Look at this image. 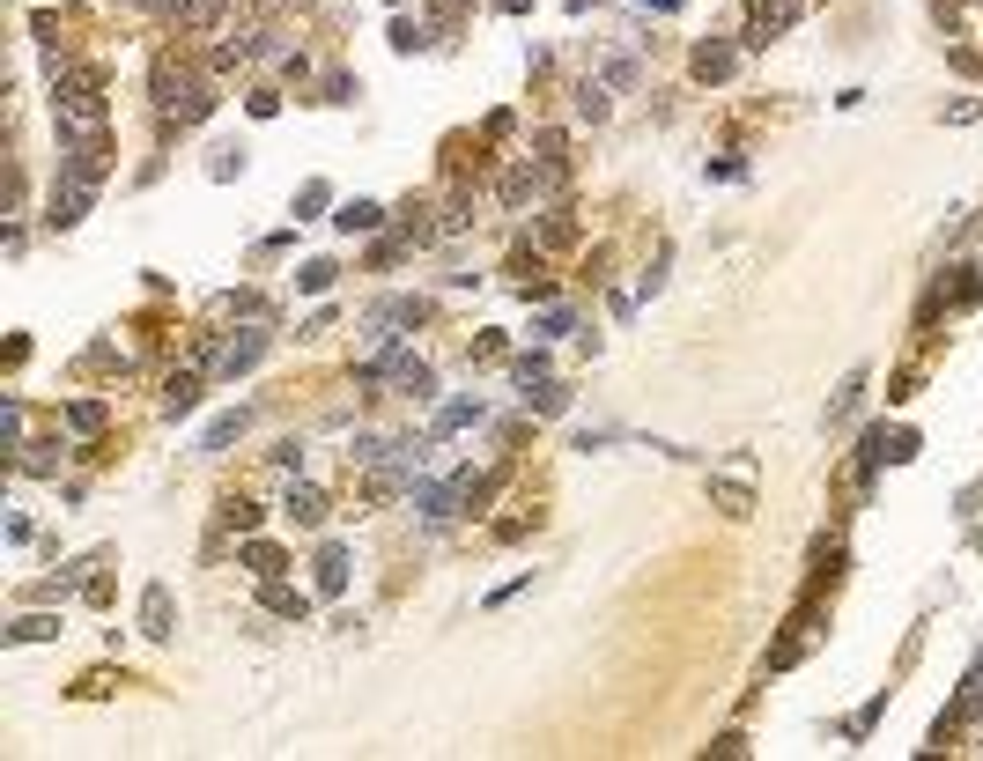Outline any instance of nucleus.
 Listing matches in <instances>:
<instances>
[{"instance_id":"obj_25","label":"nucleus","mask_w":983,"mask_h":761,"mask_svg":"<svg viewBox=\"0 0 983 761\" xmlns=\"http://www.w3.org/2000/svg\"><path fill=\"white\" fill-rule=\"evenodd\" d=\"M392 45L414 52V45H429V37H422V23H392Z\"/></svg>"},{"instance_id":"obj_16","label":"nucleus","mask_w":983,"mask_h":761,"mask_svg":"<svg viewBox=\"0 0 983 761\" xmlns=\"http://www.w3.org/2000/svg\"><path fill=\"white\" fill-rule=\"evenodd\" d=\"M193 399H200V377H193V370H185V377H170V399H163L170 414H193Z\"/></svg>"},{"instance_id":"obj_8","label":"nucleus","mask_w":983,"mask_h":761,"mask_svg":"<svg viewBox=\"0 0 983 761\" xmlns=\"http://www.w3.org/2000/svg\"><path fill=\"white\" fill-rule=\"evenodd\" d=\"M732 67H740L732 45H695V74H703V82H732Z\"/></svg>"},{"instance_id":"obj_13","label":"nucleus","mask_w":983,"mask_h":761,"mask_svg":"<svg viewBox=\"0 0 983 761\" xmlns=\"http://www.w3.org/2000/svg\"><path fill=\"white\" fill-rule=\"evenodd\" d=\"M377 222H385V207H377V200H348V207H340V230H377Z\"/></svg>"},{"instance_id":"obj_21","label":"nucleus","mask_w":983,"mask_h":761,"mask_svg":"<svg viewBox=\"0 0 983 761\" xmlns=\"http://www.w3.org/2000/svg\"><path fill=\"white\" fill-rule=\"evenodd\" d=\"M969 710H983V658H976V673H969V688H961V702H954V717H969Z\"/></svg>"},{"instance_id":"obj_9","label":"nucleus","mask_w":983,"mask_h":761,"mask_svg":"<svg viewBox=\"0 0 983 761\" xmlns=\"http://www.w3.org/2000/svg\"><path fill=\"white\" fill-rule=\"evenodd\" d=\"M141 629L148 636H170V592H163V584H148V592H141Z\"/></svg>"},{"instance_id":"obj_26","label":"nucleus","mask_w":983,"mask_h":761,"mask_svg":"<svg viewBox=\"0 0 983 761\" xmlns=\"http://www.w3.org/2000/svg\"><path fill=\"white\" fill-rule=\"evenodd\" d=\"M658 8H673V0H658Z\"/></svg>"},{"instance_id":"obj_15","label":"nucleus","mask_w":983,"mask_h":761,"mask_svg":"<svg viewBox=\"0 0 983 761\" xmlns=\"http://www.w3.org/2000/svg\"><path fill=\"white\" fill-rule=\"evenodd\" d=\"M289 518H296V525H318V518H326V503H318V488H289Z\"/></svg>"},{"instance_id":"obj_3","label":"nucleus","mask_w":983,"mask_h":761,"mask_svg":"<svg viewBox=\"0 0 983 761\" xmlns=\"http://www.w3.org/2000/svg\"><path fill=\"white\" fill-rule=\"evenodd\" d=\"M710 503L725 510V518H747V510H754V459H747V451L710 473Z\"/></svg>"},{"instance_id":"obj_12","label":"nucleus","mask_w":983,"mask_h":761,"mask_svg":"<svg viewBox=\"0 0 983 761\" xmlns=\"http://www.w3.org/2000/svg\"><path fill=\"white\" fill-rule=\"evenodd\" d=\"M267 606H274L281 621H304V614H311V599H304V592H289V584H267Z\"/></svg>"},{"instance_id":"obj_22","label":"nucleus","mask_w":983,"mask_h":761,"mask_svg":"<svg viewBox=\"0 0 983 761\" xmlns=\"http://www.w3.org/2000/svg\"><path fill=\"white\" fill-rule=\"evenodd\" d=\"M577 111H584V119H607V89L584 82V89H577Z\"/></svg>"},{"instance_id":"obj_23","label":"nucleus","mask_w":983,"mask_h":761,"mask_svg":"<svg viewBox=\"0 0 983 761\" xmlns=\"http://www.w3.org/2000/svg\"><path fill=\"white\" fill-rule=\"evenodd\" d=\"M333 274H340V266H333V259H311V266H304V274H296V281H304V289H326V281H333Z\"/></svg>"},{"instance_id":"obj_1","label":"nucleus","mask_w":983,"mask_h":761,"mask_svg":"<svg viewBox=\"0 0 983 761\" xmlns=\"http://www.w3.org/2000/svg\"><path fill=\"white\" fill-rule=\"evenodd\" d=\"M156 111H163L170 126H200L207 111H215V89H207L193 67H178V60H156Z\"/></svg>"},{"instance_id":"obj_18","label":"nucleus","mask_w":983,"mask_h":761,"mask_svg":"<svg viewBox=\"0 0 983 761\" xmlns=\"http://www.w3.org/2000/svg\"><path fill=\"white\" fill-rule=\"evenodd\" d=\"M37 636H60V621L30 614V621H15V629H8V643H37Z\"/></svg>"},{"instance_id":"obj_4","label":"nucleus","mask_w":983,"mask_h":761,"mask_svg":"<svg viewBox=\"0 0 983 761\" xmlns=\"http://www.w3.org/2000/svg\"><path fill=\"white\" fill-rule=\"evenodd\" d=\"M104 163H111L104 133H82V141H67V156H60V178H74V185H97V178H104Z\"/></svg>"},{"instance_id":"obj_11","label":"nucleus","mask_w":983,"mask_h":761,"mask_svg":"<svg viewBox=\"0 0 983 761\" xmlns=\"http://www.w3.org/2000/svg\"><path fill=\"white\" fill-rule=\"evenodd\" d=\"M340 584H348V555H340V547H326V555H318V592H340Z\"/></svg>"},{"instance_id":"obj_10","label":"nucleus","mask_w":983,"mask_h":761,"mask_svg":"<svg viewBox=\"0 0 983 761\" xmlns=\"http://www.w3.org/2000/svg\"><path fill=\"white\" fill-rule=\"evenodd\" d=\"M244 422H252V414H244V407H237V414H222V422H215V429L200 436V451H230L237 436H244Z\"/></svg>"},{"instance_id":"obj_2","label":"nucleus","mask_w":983,"mask_h":761,"mask_svg":"<svg viewBox=\"0 0 983 761\" xmlns=\"http://www.w3.org/2000/svg\"><path fill=\"white\" fill-rule=\"evenodd\" d=\"M60 133L82 141V133H104V74L97 67H74L60 82Z\"/></svg>"},{"instance_id":"obj_19","label":"nucleus","mask_w":983,"mask_h":761,"mask_svg":"<svg viewBox=\"0 0 983 761\" xmlns=\"http://www.w3.org/2000/svg\"><path fill=\"white\" fill-rule=\"evenodd\" d=\"M244 562H252V569H259V577H274V569H281V547H267V540H252V547H244Z\"/></svg>"},{"instance_id":"obj_14","label":"nucleus","mask_w":983,"mask_h":761,"mask_svg":"<svg viewBox=\"0 0 983 761\" xmlns=\"http://www.w3.org/2000/svg\"><path fill=\"white\" fill-rule=\"evenodd\" d=\"M67 422H74V436H97V429H104V399H74Z\"/></svg>"},{"instance_id":"obj_20","label":"nucleus","mask_w":983,"mask_h":761,"mask_svg":"<svg viewBox=\"0 0 983 761\" xmlns=\"http://www.w3.org/2000/svg\"><path fill=\"white\" fill-rule=\"evenodd\" d=\"M222 525L230 532H259V510L252 503H222Z\"/></svg>"},{"instance_id":"obj_5","label":"nucleus","mask_w":983,"mask_h":761,"mask_svg":"<svg viewBox=\"0 0 983 761\" xmlns=\"http://www.w3.org/2000/svg\"><path fill=\"white\" fill-rule=\"evenodd\" d=\"M799 15H806V0H754V8H747V37H754V45H769V37L791 30Z\"/></svg>"},{"instance_id":"obj_7","label":"nucleus","mask_w":983,"mask_h":761,"mask_svg":"<svg viewBox=\"0 0 983 761\" xmlns=\"http://www.w3.org/2000/svg\"><path fill=\"white\" fill-rule=\"evenodd\" d=\"M259 355H267V333H244V340H230V348H222V377H244L259 363Z\"/></svg>"},{"instance_id":"obj_24","label":"nucleus","mask_w":983,"mask_h":761,"mask_svg":"<svg viewBox=\"0 0 983 761\" xmlns=\"http://www.w3.org/2000/svg\"><path fill=\"white\" fill-rule=\"evenodd\" d=\"M525 399H533L540 414H562V407H570V399H562V385H540V392H525Z\"/></svg>"},{"instance_id":"obj_17","label":"nucleus","mask_w":983,"mask_h":761,"mask_svg":"<svg viewBox=\"0 0 983 761\" xmlns=\"http://www.w3.org/2000/svg\"><path fill=\"white\" fill-rule=\"evenodd\" d=\"M466 422H481V399H459V407H444V414H437V436L466 429Z\"/></svg>"},{"instance_id":"obj_6","label":"nucleus","mask_w":983,"mask_h":761,"mask_svg":"<svg viewBox=\"0 0 983 761\" xmlns=\"http://www.w3.org/2000/svg\"><path fill=\"white\" fill-rule=\"evenodd\" d=\"M89 193H97V185H74V178H60L52 185V230H74V222H82V207H89Z\"/></svg>"}]
</instances>
